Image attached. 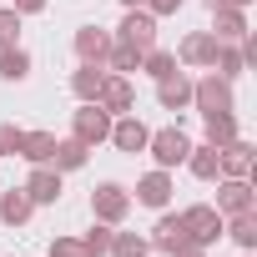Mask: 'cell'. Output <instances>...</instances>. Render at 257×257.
<instances>
[{
  "instance_id": "34",
  "label": "cell",
  "mask_w": 257,
  "mask_h": 257,
  "mask_svg": "<svg viewBox=\"0 0 257 257\" xmlns=\"http://www.w3.org/2000/svg\"><path fill=\"white\" fill-rule=\"evenodd\" d=\"M142 11H152V16H177L182 0H142Z\"/></svg>"
},
{
  "instance_id": "22",
  "label": "cell",
  "mask_w": 257,
  "mask_h": 257,
  "mask_svg": "<svg viewBox=\"0 0 257 257\" xmlns=\"http://www.w3.org/2000/svg\"><path fill=\"white\" fill-rule=\"evenodd\" d=\"M212 71H217V76H227V81H237V76L247 71L242 46H237V41H217V51H212Z\"/></svg>"
},
{
  "instance_id": "5",
  "label": "cell",
  "mask_w": 257,
  "mask_h": 257,
  "mask_svg": "<svg viewBox=\"0 0 257 257\" xmlns=\"http://www.w3.org/2000/svg\"><path fill=\"white\" fill-rule=\"evenodd\" d=\"M116 41L137 46V51H152V46H157V16L142 11V6H132V11L121 16V26H116Z\"/></svg>"
},
{
  "instance_id": "13",
  "label": "cell",
  "mask_w": 257,
  "mask_h": 257,
  "mask_svg": "<svg viewBox=\"0 0 257 257\" xmlns=\"http://www.w3.org/2000/svg\"><path fill=\"white\" fill-rule=\"evenodd\" d=\"M212 51H217V36L212 31H192V36H182L177 61L182 66H212Z\"/></svg>"
},
{
  "instance_id": "37",
  "label": "cell",
  "mask_w": 257,
  "mask_h": 257,
  "mask_svg": "<svg viewBox=\"0 0 257 257\" xmlns=\"http://www.w3.org/2000/svg\"><path fill=\"white\" fill-rule=\"evenodd\" d=\"M121 6H126V11H132V6H142V0H121Z\"/></svg>"
},
{
  "instance_id": "7",
  "label": "cell",
  "mask_w": 257,
  "mask_h": 257,
  "mask_svg": "<svg viewBox=\"0 0 257 257\" xmlns=\"http://www.w3.org/2000/svg\"><path fill=\"white\" fill-rule=\"evenodd\" d=\"M96 106H101V111H111V116H126V111L137 106V91H132V76H106V86H101Z\"/></svg>"
},
{
  "instance_id": "32",
  "label": "cell",
  "mask_w": 257,
  "mask_h": 257,
  "mask_svg": "<svg viewBox=\"0 0 257 257\" xmlns=\"http://www.w3.org/2000/svg\"><path fill=\"white\" fill-rule=\"evenodd\" d=\"M21 126H11V121H0V157H21Z\"/></svg>"
},
{
  "instance_id": "19",
  "label": "cell",
  "mask_w": 257,
  "mask_h": 257,
  "mask_svg": "<svg viewBox=\"0 0 257 257\" xmlns=\"http://www.w3.org/2000/svg\"><path fill=\"white\" fill-rule=\"evenodd\" d=\"M222 177H252V142L232 137L222 147Z\"/></svg>"
},
{
  "instance_id": "24",
  "label": "cell",
  "mask_w": 257,
  "mask_h": 257,
  "mask_svg": "<svg viewBox=\"0 0 257 257\" xmlns=\"http://www.w3.org/2000/svg\"><path fill=\"white\" fill-rule=\"evenodd\" d=\"M106 76H111L106 66H86V61H81V71L71 76V91H76L81 101H96V96H101V86H106Z\"/></svg>"
},
{
  "instance_id": "12",
  "label": "cell",
  "mask_w": 257,
  "mask_h": 257,
  "mask_svg": "<svg viewBox=\"0 0 257 257\" xmlns=\"http://www.w3.org/2000/svg\"><path fill=\"white\" fill-rule=\"evenodd\" d=\"M106 51H111V31H101V26H81V31H76V56H81L86 66H101Z\"/></svg>"
},
{
  "instance_id": "6",
  "label": "cell",
  "mask_w": 257,
  "mask_h": 257,
  "mask_svg": "<svg viewBox=\"0 0 257 257\" xmlns=\"http://www.w3.org/2000/svg\"><path fill=\"white\" fill-rule=\"evenodd\" d=\"M182 227H187V237H192L197 247H212V242L222 237V212L197 202V207H187V212H182Z\"/></svg>"
},
{
  "instance_id": "27",
  "label": "cell",
  "mask_w": 257,
  "mask_h": 257,
  "mask_svg": "<svg viewBox=\"0 0 257 257\" xmlns=\"http://www.w3.org/2000/svg\"><path fill=\"white\" fill-rule=\"evenodd\" d=\"M31 76V56L21 46H6L0 51V81H26Z\"/></svg>"
},
{
  "instance_id": "2",
  "label": "cell",
  "mask_w": 257,
  "mask_h": 257,
  "mask_svg": "<svg viewBox=\"0 0 257 257\" xmlns=\"http://www.w3.org/2000/svg\"><path fill=\"white\" fill-rule=\"evenodd\" d=\"M147 147H152L157 167H162V172H172V167H182V162H187L192 137L182 132V126H162V132H152V137H147Z\"/></svg>"
},
{
  "instance_id": "21",
  "label": "cell",
  "mask_w": 257,
  "mask_h": 257,
  "mask_svg": "<svg viewBox=\"0 0 257 257\" xmlns=\"http://www.w3.org/2000/svg\"><path fill=\"white\" fill-rule=\"evenodd\" d=\"M31 212H36V202L26 197V187H11V192H0V222H6V227H21Z\"/></svg>"
},
{
  "instance_id": "16",
  "label": "cell",
  "mask_w": 257,
  "mask_h": 257,
  "mask_svg": "<svg viewBox=\"0 0 257 257\" xmlns=\"http://www.w3.org/2000/svg\"><path fill=\"white\" fill-rule=\"evenodd\" d=\"M137 202H142V207H157V212H162V207L172 202V177H167L162 167H157V172H147V177L137 182Z\"/></svg>"
},
{
  "instance_id": "38",
  "label": "cell",
  "mask_w": 257,
  "mask_h": 257,
  "mask_svg": "<svg viewBox=\"0 0 257 257\" xmlns=\"http://www.w3.org/2000/svg\"><path fill=\"white\" fill-rule=\"evenodd\" d=\"M207 6H232V0H207Z\"/></svg>"
},
{
  "instance_id": "10",
  "label": "cell",
  "mask_w": 257,
  "mask_h": 257,
  "mask_svg": "<svg viewBox=\"0 0 257 257\" xmlns=\"http://www.w3.org/2000/svg\"><path fill=\"white\" fill-rule=\"evenodd\" d=\"M147 242H152V252H167V257H172L177 247H187L192 237H187V227H182V212H177V217L167 212V217L152 227V237H147Z\"/></svg>"
},
{
  "instance_id": "1",
  "label": "cell",
  "mask_w": 257,
  "mask_h": 257,
  "mask_svg": "<svg viewBox=\"0 0 257 257\" xmlns=\"http://www.w3.org/2000/svg\"><path fill=\"white\" fill-rule=\"evenodd\" d=\"M192 106L202 116H222V111H237V96H232V81L207 71L202 81H192Z\"/></svg>"
},
{
  "instance_id": "11",
  "label": "cell",
  "mask_w": 257,
  "mask_h": 257,
  "mask_svg": "<svg viewBox=\"0 0 257 257\" xmlns=\"http://www.w3.org/2000/svg\"><path fill=\"white\" fill-rule=\"evenodd\" d=\"M212 36L217 41H242L247 36V11L242 6H212Z\"/></svg>"
},
{
  "instance_id": "33",
  "label": "cell",
  "mask_w": 257,
  "mask_h": 257,
  "mask_svg": "<svg viewBox=\"0 0 257 257\" xmlns=\"http://www.w3.org/2000/svg\"><path fill=\"white\" fill-rule=\"evenodd\" d=\"M51 257H86V247H81V237H56Z\"/></svg>"
},
{
  "instance_id": "17",
  "label": "cell",
  "mask_w": 257,
  "mask_h": 257,
  "mask_svg": "<svg viewBox=\"0 0 257 257\" xmlns=\"http://www.w3.org/2000/svg\"><path fill=\"white\" fill-rule=\"evenodd\" d=\"M187 167H192V177H202V182H217V177H222V147H212V142L192 147V152H187Z\"/></svg>"
},
{
  "instance_id": "36",
  "label": "cell",
  "mask_w": 257,
  "mask_h": 257,
  "mask_svg": "<svg viewBox=\"0 0 257 257\" xmlns=\"http://www.w3.org/2000/svg\"><path fill=\"white\" fill-rule=\"evenodd\" d=\"M172 257H207V247H197V242H187V247H177Z\"/></svg>"
},
{
  "instance_id": "15",
  "label": "cell",
  "mask_w": 257,
  "mask_h": 257,
  "mask_svg": "<svg viewBox=\"0 0 257 257\" xmlns=\"http://www.w3.org/2000/svg\"><path fill=\"white\" fill-rule=\"evenodd\" d=\"M157 101H162L167 111H187V106H192V81H187L182 71L162 76V81H157Z\"/></svg>"
},
{
  "instance_id": "18",
  "label": "cell",
  "mask_w": 257,
  "mask_h": 257,
  "mask_svg": "<svg viewBox=\"0 0 257 257\" xmlns=\"http://www.w3.org/2000/svg\"><path fill=\"white\" fill-rule=\"evenodd\" d=\"M86 157H91V147H81L76 137H66V142H56V152H51V162H46V167H56V172L66 177V172H81V167H86Z\"/></svg>"
},
{
  "instance_id": "8",
  "label": "cell",
  "mask_w": 257,
  "mask_h": 257,
  "mask_svg": "<svg viewBox=\"0 0 257 257\" xmlns=\"http://www.w3.org/2000/svg\"><path fill=\"white\" fill-rule=\"evenodd\" d=\"M147 137H152V132H147L132 111H126V116H111V137H106V142H116L121 152H147Z\"/></svg>"
},
{
  "instance_id": "23",
  "label": "cell",
  "mask_w": 257,
  "mask_h": 257,
  "mask_svg": "<svg viewBox=\"0 0 257 257\" xmlns=\"http://www.w3.org/2000/svg\"><path fill=\"white\" fill-rule=\"evenodd\" d=\"M222 232L237 242V247H257V212H232V217H222Z\"/></svg>"
},
{
  "instance_id": "3",
  "label": "cell",
  "mask_w": 257,
  "mask_h": 257,
  "mask_svg": "<svg viewBox=\"0 0 257 257\" xmlns=\"http://www.w3.org/2000/svg\"><path fill=\"white\" fill-rule=\"evenodd\" d=\"M91 212H96V222L121 227V222H126V212H132V192L116 187V182H101V187L91 192Z\"/></svg>"
},
{
  "instance_id": "9",
  "label": "cell",
  "mask_w": 257,
  "mask_h": 257,
  "mask_svg": "<svg viewBox=\"0 0 257 257\" xmlns=\"http://www.w3.org/2000/svg\"><path fill=\"white\" fill-rule=\"evenodd\" d=\"M217 212L232 217V212H252V182L247 177H227L217 187Z\"/></svg>"
},
{
  "instance_id": "29",
  "label": "cell",
  "mask_w": 257,
  "mask_h": 257,
  "mask_svg": "<svg viewBox=\"0 0 257 257\" xmlns=\"http://www.w3.org/2000/svg\"><path fill=\"white\" fill-rule=\"evenodd\" d=\"M142 71H147L152 81H162V76H172V71H177V56H172V51H162V46H152V51H142Z\"/></svg>"
},
{
  "instance_id": "14",
  "label": "cell",
  "mask_w": 257,
  "mask_h": 257,
  "mask_svg": "<svg viewBox=\"0 0 257 257\" xmlns=\"http://www.w3.org/2000/svg\"><path fill=\"white\" fill-rule=\"evenodd\" d=\"M26 197H31L36 207H51V202L61 197V172H56V167H36V172L26 177Z\"/></svg>"
},
{
  "instance_id": "26",
  "label": "cell",
  "mask_w": 257,
  "mask_h": 257,
  "mask_svg": "<svg viewBox=\"0 0 257 257\" xmlns=\"http://www.w3.org/2000/svg\"><path fill=\"white\" fill-rule=\"evenodd\" d=\"M106 257H152V242L142 232H111V252Z\"/></svg>"
},
{
  "instance_id": "35",
  "label": "cell",
  "mask_w": 257,
  "mask_h": 257,
  "mask_svg": "<svg viewBox=\"0 0 257 257\" xmlns=\"http://www.w3.org/2000/svg\"><path fill=\"white\" fill-rule=\"evenodd\" d=\"M46 6H51V0H16L11 11H16V16H36V11H46Z\"/></svg>"
},
{
  "instance_id": "31",
  "label": "cell",
  "mask_w": 257,
  "mask_h": 257,
  "mask_svg": "<svg viewBox=\"0 0 257 257\" xmlns=\"http://www.w3.org/2000/svg\"><path fill=\"white\" fill-rule=\"evenodd\" d=\"M16 36H21V16H16L11 6H0V51L16 46Z\"/></svg>"
},
{
  "instance_id": "30",
  "label": "cell",
  "mask_w": 257,
  "mask_h": 257,
  "mask_svg": "<svg viewBox=\"0 0 257 257\" xmlns=\"http://www.w3.org/2000/svg\"><path fill=\"white\" fill-rule=\"evenodd\" d=\"M81 247H86V257H106V252H111V227H106V222H96V227L81 237Z\"/></svg>"
},
{
  "instance_id": "28",
  "label": "cell",
  "mask_w": 257,
  "mask_h": 257,
  "mask_svg": "<svg viewBox=\"0 0 257 257\" xmlns=\"http://www.w3.org/2000/svg\"><path fill=\"white\" fill-rule=\"evenodd\" d=\"M207 121V142L212 147H227L237 137V111H222V116H202Z\"/></svg>"
},
{
  "instance_id": "4",
  "label": "cell",
  "mask_w": 257,
  "mask_h": 257,
  "mask_svg": "<svg viewBox=\"0 0 257 257\" xmlns=\"http://www.w3.org/2000/svg\"><path fill=\"white\" fill-rule=\"evenodd\" d=\"M71 137H76L81 147H101V142L111 137V111H101L96 101H81V111H76V121H71Z\"/></svg>"
},
{
  "instance_id": "20",
  "label": "cell",
  "mask_w": 257,
  "mask_h": 257,
  "mask_svg": "<svg viewBox=\"0 0 257 257\" xmlns=\"http://www.w3.org/2000/svg\"><path fill=\"white\" fill-rule=\"evenodd\" d=\"M101 66H106L111 76H132V71H142V51L111 36V51H106V61H101Z\"/></svg>"
},
{
  "instance_id": "25",
  "label": "cell",
  "mask_w": 257,
  "mask_h": 257,
  "mask_svg": "<svg viewBox=\"0 0 257 257\" xmlns=\"http://www.w3.org/2000/svg\"><path fill=\"white\" fill-rule=\"evenodd\" d=\"M51 152H56V137H51V132H26V137H21V157H26L31 167H46Z\"/></svg>"
}]
</instances>
